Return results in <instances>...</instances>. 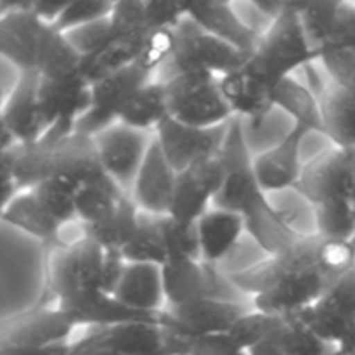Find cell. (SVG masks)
Instances as JSON below:
<instances>
[{"instance_id":"26","label":"cell","mask_w":355,"mask_h":355,"mask_svg":"<svg viewBox=\"0 0 355 355\" xmlns=\"http://www.w3.org/2000/svg\"><path fill=\"white\" fill-rule=\"evenodd\" d=\"M2 218L6 224L12 225L14 229L26 234L28 238L35 239L42 246L52 252L62 245L59 232L61 225L52 220L30 191H24L19 196L14 198L7 207L2 208Z\"/></svg>"},{"instance_id":"14","label":"cell","mask_w":355,"mask_h":355,"mask_svg":"<svg viewBox=\"0 0 355 355\" xmlns=\"http://www.w3.org/2000/svg\"><path fill=\"white\" fill-rule=\"evenodd\" d=\"M222 184H224V166L220 156H215L177 173L175 191H173L168 215L177 220L198 224V220L210 210V205H214Z\"/></svg>"},{"instance_id":"44","label":"cell","mask_w":355,"mask_h":355,"mask_svg":"<svg viewBox=\"0 0 355 355\" xmlns=\"http://www.w3.org/2000/svg\"><path fill=\"white\" fill-rule=\"evenodd\" d=\"M146 23L151 31H173L187 19L186 3L149 0L144 2Z\"/></svg>"},{"instance_id":"29","label":"cell","mask_w":355,"mask_h":355,"mask_svg":"<svg viewBox=\"0 0 355 355\" xmlns=\"http://www.w3.org/2000/svg\"><path fill=\"white\" fill-rule=\"evenodd\" d=\"M319 101L324 137H328L335 148L355 151V97L335 83H329L319 96Z\"/></svg>"},{"instance_id":"28","label":"cell","mask_w":355,"mask_h":355,"mask_svg":"<svg viewBox=\"0 0 355 355\" xmlns=\"http://www.w3.org/2000/svg\"><path fill=\"white\" fill-rule=\"evenodd\" d=\"M168 116L170 101L166 83L162 80H151L128 101L118 123L146 134H155L156 128Z\"/></svg>"},{"instance_id":"32","label":"cell","mask_w":355,"mask_h":355,"mask_svg":"<svg viewBox=\"0 0 355 355\" xmlns=\"http://www.w3.org/2000/svg\"><path fill=\"white\" fill-rule=\"evenodd\" d=\"M37 73L40 78L51 80L83 73V52L69 40L68 35L49 26L38 55Z\"/></svg>"},{"instance_id":"39","label":"cell","mask_w":355,"mask_h":355,"mask_svg":"<svg viewBox=\"0 0 355 355\" xmlns=\"http://www.w3.org/2000/svg\"><path fill=\"white\" fill-rule=\"evenodd\" d=\"M315 229L329 241L349 243L355 238V211L352 201H333L314 207Z\"/></svg>"},{"instance_id":"25","label":"cell","mask_w":355,"mask_h":355,"mask_svg":"<svg viewBox=\"0 0 355 355\" xmlns=\"http://www.w3.org/2000/svg\"><path fill=\"white\" fill-rule=\"evenodd\" d=\"M196 225L201 260L211 266H217L234 252L243 232H246L243 217L220 208H210Z\"/></svg>"},{"instance_id":"17","label":"cell","mask_w":355,"mask_h":355,"mask_svg":"<svg viewBox=\"0 0 355 355\" xmlns=\"http://www.w3.org/2000/svg\"><path fill=\"white\" fill-rule=\"evenodd\" d=\"M166 307L189 304L201 298H225L222 288L229 283L211 263L203 260H179L162 266Z\"/></svg>"},{"instance_id":"42","label":"cell","mask_w":355,"mask_h":355,"mask_svg":"<svg viewBox=\"0 0 355 355\" xmlns=\"http://www.w3.org/2000/svg\"><path fill=\"white\" fill-rule=\"evenodd\" d=\"M331 83L355 97V54L343 49H322L318 52Z\"/></svg>"},{"instance_id":"10","label":"cell","mask_w":355,"mask_h":355,"mask_svg":"<svg viewBox=\"0 0 355 355\" xmlns=\"http://www.w3.org/2000/svg\"><path fill=\"white\" fill-rule=\"evenodd\" d=\"M229 123L215 128H198L166 118L155 130V141L177 173L220 155Z\"/></svg>"},{"instance_id":"16","label":"cell","mask_w":355,"mask_h":355,"mask_svg":"<svg viewBox=\"0 0 355 355\" xmlns=\"http://www.w3.org/2000/svg\"><path fill=\"white\" fill-rule=\"evenodd\" d=\"M309 134L307 128L293 125L276 146L255 156L253 166L263 193L297 189L305 166L302 162V146Z\"/></svg>"},{"instance_id":"37","label":"cell","mask_w":355,"mask_h":355,"mask_svg":"<svg viewBox=\"0 0 355 355\" xmlns=\"http://www.w3.org/2000/svg\"><path fill=\"white\" fill-rule=\"evenodd\" d=\"M127 263H151V266H165L166 253L163 246L162 232H159L158 217L141 214L137 234L134 236L127 248L121 252Z\"/></svg>"},{"instance_id":"54","label":"cell","mask_w":355,"mask_h":355,"mask_svg":"<svg viewBox=\"0 0 355 355\" xmlns=\"http://www.w3.org/2000/svg\"><path fill=\"white\" fill-rule=\"evenodd\" d=\"M352 243H354V246H355V238H354V239H352Z\"/></svg>"},{"instance_id":"21","label":"cell","mask_w":355,"mask_h":355,"mask_svg":"<svg viewBox=\"0 0 355 355\" xmlns=\"http://www.w3.org/2000/svg\"><path fill=\"white\" fill-rule=\"evenodd\" d=\"M186 9L187 17L205 33L225 42L243 54L252 55L255 52L260 42V33L246 24L229 2H193L186 3Z\"/></svg>"},{"instance_id":"12","label":"cell","mask_w":355,"mask_h":355,"mask_svg":"<svg viewBox=\"0 0 355 355\" xmlns=\"http://www.w3.org/2000/svg\"><path fill=\"white\" fill-rule=\"evenodd\" d=\"M153 139L155 134L134 130L121 123L113 125L94 137L104 172L125 193L130 194Z\"/></svg>"},{"instance_id":"2","label":"cell","mask_w":355,"mask_h":355,"mask_svg":"<svg viewBox=\"0 0 355 355\" xmlns=\"http://www.w3.org/2000/svg\"><path fill=\"white\" fill-rule=\"evenodd\" d=\"M315 61H319V54L309 40L300 14L293 2H286L283 12L270 21L266 33L260 35L248 66L274 87L281 80L290 78L293 71L307 69Z\"/></svg>"},{"instance_id":"7","label":"cell","mask_w":355,"mask_h":355,"mask_svg":"<svg viewBox=\"0 0 355 355\" xmlns=\"http://www.w3.org/2000/svg\"><path fill=\"white\" fill-rule=\"evenodd\" d=\"M151 80L153 73L141 64H132L92 82L90 110L78 121L76 132L96 137L103 130L116 125L128 101Z\"/></svg>"},{"instance_id":"51","label":"cell","mask_w":355,"mask_h":355,"mask_svg":"<svg viewBox=\"0 0 355 355\" xmlns=\"http://www.w3.org/2000/svg\"><path fill=\"white\" fill-rule=\"evenodd\" d=\"M338 352L342 355H355V326H354V333L352 336H350L349 343H347L343 349H338Z\"/></svg>"},{"instance_id":"31","label":"cell","mask_w":355,"mask_h":355,"mask_svg":"<svg viewBox=\"0 0 355 355\" xmlns=\"http://www.w3.org/2000/svg\"><path fill=\"white\" fill-rule=\"evenodd\" d=\"M331 347L315 338L295 315L284 318L279 328L250 355H328Z\"/></svg>"},{"instance_id":"53","label":"cell","mask_w":355,"mask_h":355,"mask_svg":"<svg viewBox=\"0 0 355 355\" xmlns=\"http://www.w3.org/2000/svg\"><path fill=\"white\" fill-rule=\"evenodd\" d=\"M352 207H354V211H355V193H354V198H352Z\"/></svg>"},{"instance_id":"20","label":"cell","mask_w":355,"mask_h":355,"mask_svg":"<svg viewBox=\"0 0 355 355\" xmlns=\"http://www.w3.org/2000/svg\"><path fill=\"white\" fill-rule=\"evenodd\" d=\"M220 92L234 118L259 127L274 110L272 85L260 78L246 62L243 68L218 78Z\"/></svg>"},{"instance_id":"49","label":"cell","mask_w":355,"mask_h":355,"mask_svg":"<svg viewBox=\"0 0 355 355\" xmlns=\"http://www.w3.org/2000/svg\"><path fill=\"white\" fill-rule=\"evenodd\" d=\"M69 355H120V354L111 352V350L103 349V347L92 345V343L87 342L85 338H82L78 340V342L71 343Z\"/></svg>"},{"instance_id":"47","label":"cell","mask_w":355,"mask_h":355,"mask_svg":"<svg viewBox=\"0 0 355 355\" xmlns=\"http://www.w3.org/2000/svg\"><path fill=\"white\" fill-rule=\"evenodd\" d=\"M66 3L68 2H54V0H35L31 2L30 9L35 16L45 24H54L59 19L61 12L64 10Z\"/></svg>"},{"instance_id":"52","label":"cell","mask_w":355,"mask_h":355,"mask_svg":"<svg viewBox=\"0 0 355 355\" xmlns=\"http://www.w3.org/2000/svg\"><path fill=\"white\" fill-rule=\"evenodd\" d=\"M328 355H342V354H340L338 350H331V352H329Z\"/></svg>"},{"instance_id":"5","label":"cell","mask_w":355,"mask_h":355,"mask_svg":"<svg viewBox=\"0 0 355 355\" xmlns=\"http://www.w3.org/2000/svg\"><path fill=\"white\" fill-rule=\"evenodd\" d=\"M170 101V116L198 128H215L234 120L220 92L218 78L208 73H180L163 80Z\"/></svg>"},{"instance_id":"38","label":"cell","mask_w":355,"mask_h":355,"mask_svg":"<svg viewBox=\"0 0 355 355\" xmlns=\"http://www.w3.org/2000/svg\"><path fill=\"white\" fill-rule=\"evenodd\" d=\"M37 203L40 205L42 210L58 222L59 225H66L69 222L76 220V208H75V194L76 187L64 180L47 179L30 189Z\"/></svg>"},{"instance_id":"13","label":"cell","mask_w":355,"mask_h":355,"mask_svg":"<svg viewBox=\"0 0 355 355\" xmlns=\"http://www.w3.org/2000/svg\"><path fill=\"white\" fill-rule=\"evenodd\" d=\"M75 326L52 305H40L26 314L7 319L0 333V350L47 349L69 342Z\"/></svg>"},{"instance_id":"1","label":"cell","mask_w":355,"mask_h":355,"mask_svg":"<svg viewBox=\"0 0 355 355\" xmlns=\"http://www.w3.org/2000/svg\"><path fill=\"white\" fill-rule=\"evenodd\" d=\"M352 267V241H329L311 234L266 262L227 274V279L239 293L252 295L255 311L290 318L318 304Z\"/></svg>"},{"instance_id":"3","label":"cell","mask_w":355,"mask_h":355,"mask_svg":"<svg viewBox=\"0 0 355 355\" xmlns=\"http://www.w3.org/2000/svg\"><path fill=\"white\" fill-rule=\"evenodd\" d=\"M104 257L106 252L83 234L52 250L47 266L49 302L62 305L101 293Z\"/></svg>"},{"instance_id":"50","label":"cell","mask_w":355,"mask_h":355,"mask_svg":"<svg viewBox=\"0 0 355 355\" xmlns=\"http://www.w3.org/2000/svg\"><path fill=\"white\" fill-rule=\"evenodd\" d=\"M284 6H286V2H279V0H257V2H252V7H255L260 14H266L267 17H270V21H274L283 12Z\"/></svg>"},{"instance_id":"6","label":"cell","mask_w":355,"mask_h":355,"mask_svg":"<svg viewBox=\"0 0 355 355\" xmlns=\"http://www.w3.org/2000/svg\"><path fill=\"white\" fill-rule=\"evenodd\" d=\"M177 45L168 64L173 75L208 73L217 78L243 68L252 55L243 54L225 42L205 33L187 17L175 30Z\"/></svg>"},{"instance_id":"27","label":"cell","mask_w":355,"mask_h":355,"mask_svg":"<svg viewBox=\"0 0 355 355\" xmlns=\"http://www.w3.org/2000/svg\"><path fill=\"white\" fill-rule=\"evenodd\" d=\"M274 107L284 111L297 127L307 128L311 134L324 135L319 96L309 85H304L293 76L281 80L272 87Z\"/></svg>"},{"instance_id":"4","label":"cell","mask_w":355,"mask_h":355,"mask_svg":"<svg viewBox=\"0 0 355 355\" xmlns=\"http://www.w3.org/2000/svg\"><path fill=\"white\" fill-rule=\"evenodd\" d=\"M218 156L224 166V184L215 198L214 208L238 214L245 222L267 210L270 203L257 180L255 158L246 142L243 120L234 118L229 123L227 137Z\"/></svg>"},{"instance_id":"40","label":"cell","mask_w":355,"mask_h":355,"mask_svg":"<svg viewBox=\"0 0 355 355\" xmlns=\"http://www.w3.org/2000/svg\"><path fill=\"white\" fill-rule=\"evenodd\" d=\"M114 2H104V0H75L66 3L64 10L59 19L52 26L61 33L68 35L69 31L90 28L99 24L110 17Z\"/></svg>"},{"instance_id":"18","label":"cell","mask_w":355,"mask_h":355,"mask_svg":"<svg viewBox=\"0 0 355 355\" xmlns=\"http://www.w3.org/2000/svg\"><path fill=\"white\" fill-rule=\"evenodd\" d=\"M92 83L83 73L64 78H40V106L47 130L54 125L75 127L90 110Z\"/></svg>"},{"instance_id":"24","label":"cell","mask_w":355,"mask_h":355,"mask_svg":"<svg viewBox=\"0 0 355 355\" xmlns=\"http://www.w3.org/2000/svg\"><path fill=\"white\" fill-rule=\"evenodd\" d=\"M66 318L71 321L75 328L85 326L89 329L110 328V326L123 324V322L134 321H156L159 322V314H142V312L132 311L114 297L106 293H96L83 300L69 302V304L55 305Z\"/></svg>"},{"instance_id":"36","label":"cell","mask_w":355,"mask_h":355,"mask_svg":"<svg viewBox=\"0 0 355 355\" xmlns=\"http://www.w3.org/2000/svg\"><path fill=\"white\" fill-rule=\"evenodd\" d=\"M159 232L166 253V263L179 260H201L198 225L177 220L170 215L158 217Z\"/></svg>"},{"instance_id":"30","label":"cell","mask_w":355,"mask_h":355,"mask_svg":"<svg viewBox=\"0 0 355 355\" xmlns=\"http://www.w3.org/2000/svg\"><path fill=\"white\" fill-rule=\"evenodd\" d=\"M141 214L130 194H127L110 217L99 224L83 227V236L97 243L104 252H123L137 234Z\"/></svg>"},{"instance_id":"15","label":"cell","mask_w":355,"mask_h":355,"mask_svg":"<svg viewBox=\"0 0 355 355\" xmlns=\"http://www.w3.org/2000/svg\"><path fill=\"white\" fill-rule=\"evenodd\" d=\"M40 75L35 71L19 73L2 107V130H7L17 144L28 146L40 141L47 132L40 106Z\"/></svg>"},{"instance_id":"34","label":"cell","mask_w":355,"mask_h":355,"mask_svg":"<svg viewBox=\"0 0 355 355\" xmlns=\"http://www.w3.org/2000/svg\"><path fill=\"white\" fill-rule=\"evenodd\" d=\"M295 318L312 333L324 345L338 350L349 343L354 333L355 321L336 314L331 309L324 307L322 304H315L305 311L298 312Z\"/></svg>"},{"instance_id":"48","label":"cell","mask_w":355,"mask_h":355,"mask_svg":"<svg viewBox=\"0 0 355 355\" xmlns=\"http://www.w3.org/2000/svg\"><path fill=\"white\" fill-rule=\"evenodd\" d=\"M71 343L64 345L47 347V349H17V350H0V355H69Z\"/></svg>"},{"instance_id":"45","label":"cell","mask_w":355,"mask_h":355,"mask_svg":"<svg viewBox=\"0 0 355 355\" xmlns=\"http://www.w3.org/2000/svg\"><path fill=\"white\" fill-rule=\"evenodd\" d=\"M319 304L331 309L343 318L355 321V267L347 270L333 283V286L319 300Z\"/></svg>"},{"instance_id":"22","label":"cell","mask_w":355,"mask_h":355,"mask_svg":"<svg viewBox=\"0 0 355 355\" xmlns=\"http://www.w3.org/2000/svg\"><path fill=\"white\" fill-rule=\"evenodd\" d=\"M83 338L120 355H162L163 328L156 321H134L90 329Z\"/></svg>"},{"instance_id":"11","label":"cell","mask_w":355,"mask_h":355,"mask_svg":"<svg viewBox=\"0 0 355 355\" xmlns=\"http://www.w3.org/2000/svg\"><path fill=\"white\" fill-rule=\"evenodd\" d=\"M248 309L229 298H201L189 304L165 307L159 314V326L179 335L208 336L229 333Z\"/></svg>"},{"instance_id":"19","label":"cell","mask_w":355,"mask_h":355,"mask_svg":"<svg viewBox=\"0 0 355 355\" xmlns=\"http://www.w3.org/2000/svg\"><path fill=\"white\" fill-rule=\"evenodd\" d=\"M175 182L177 172L165 158L158 142L153 139L137 179L130 189V198L142 214L163 217L170 211Z\"/></svg>"},{"instance_id":"43","label":"cell","mask_w":355,"mask_h":355,"mask_svg":"<svg viewBox=\"0 0 355 355\" xmlns=\"http://www.w3.org/2000/svg\"><path fill=\"white\" fill-rule=\"evenodd\" d=\"M329 47L343 49L355 54V3L338 2L336 6L328 38L319 51Z\"/></svg>"},{"instance_id":"8","label":"cell","mask_w":355,"mask_h":355,"mask_svg":"<svg viewBox=\"0 0 355 355\" xmlns=\"http://www.w3.org/2000/svg\"><path fill=\"white\" fill-rule=\"evenodd\" d=\"M30 0H0V54L17 73H37L38 55L49 26L30 9Z\"/></svg>"},{"instance_id":"33","label":"cell","mask_w":355,"mask_h":355,"mask_svg":"<svg viewBox=\"0 0 355 355\" xmlns=\"http://www.w3.org/2000/svg\"><path fill=\"white\" fill-rule=\"evenodd\" d=\"M127 194L111 179L78 187L75 194L76 220L82 227L99 224L116 210Z\"/></svg>"},{"instance_id":"46","label":"cell","mask_w":355,"mask_h":355,"mask_svg":"<svg viewBox=\"0 0 355 355\" xmlns=\"http://www.w3.org/2000/svg\"><path fill=\"white\" fill-rule=\"evenodd\" d=\"M125 267H127V262H125L121 252H106V257H104V266H103L104 293L113 297L118 284H120L121 276H123L125 272Z\"/></svg>"},{"instance_id":"9","label":"cell","mask_w":355,"mask_h":355,"mask_svg":"<svg viewBox=\"0 0 355 355\" xmlns=\"http://www.w3.org/2000/svg\"><path fill=\"white\" fill-rule=\"evenodd\" d=\"M297 191L312 208L333 201H352L355 151L333 148L305 163Z\"/></svg>"},{"instance_id":"23","label":"cell","mask_w":355,"mask_h":355,"mask_svg":"<svg viewBox=\"0 0 355 355\" xmlns=\"http://www.w3.org/2000/svg\"><path fill=\"white\" fill-rule=\"evenodd\" d=\"M113 297L132 311L151 315L159 314L166 307L162 267L151 263H127Z\"/></svg>"},{"instance_id":"35","label":"cell","mask_w":355,"mask_h":355,"mask_svg":"<svg viewBox=\"0 0 355 355\" xmlns=\"http://www.w3.org/2000/svg\"><path fill=\"white\" fill-rule=\"evenodd\" d=\"M162 355H250L229 333L191 338L163 328Z\"/></svg>"},{"instance_id":"41","label":"cell","mask_w":355,"mask_h":355,"mask_svg":"<svg viewBox=\"0 0 355 355\" xmlns=\"http://www.w3.org/2000/svg\"><path fill=\"white\" fill-rule=\"evenodd\" d=\"M283 315L266 314L260 311L246 312L241 319L234 324V328L229 331V335L250 354L255 347L266 342L283 322Z\"/></svg>"}]
</instances>
